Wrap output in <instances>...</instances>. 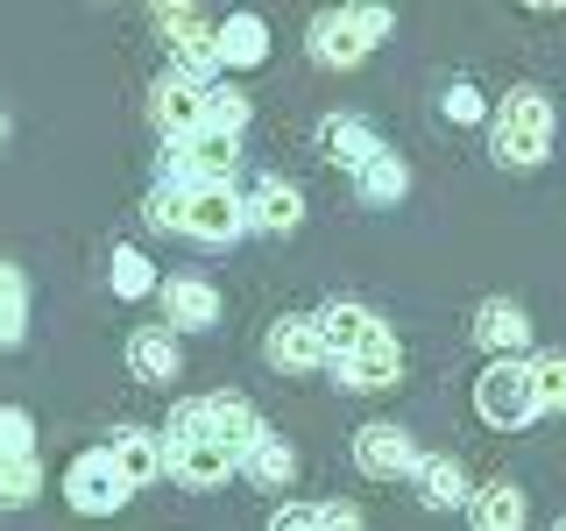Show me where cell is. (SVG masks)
<instances>
[{
	"instance_id": "6da1fadb",
	"label": "cell",
	"mask_w": 566,
	"mask_h": 531,
	"mask_svg": "<svg viewBox=\"0 0 566 531\" xmlns=\"http://www.w3.org/2000/svg\"><path fill=\"white\" fill-rule=\"evenodd\" d=\"M149 227H164V235H191L206 248H227V241L248 235L234 185H170V177L149 191Z\"/></svg>"
},
{
	"instance_id": "7a4b0ae2",
	"label": "cell",
	"mask_w": 566,
	"mask_h": 531,
	"mask_svg": "<svg viewBox=\"0 0 566 531\" xmlns=\"http://www.w3.org/2000/svg\"><path fill=\"white\" fill-rule=\"evenodd\" d=\"M489 149L503 170H538L545 156H553V100L538 93V85H517V93H503L489 121Z\"/></svg>"
},
{
	"instance_id": "3957f363",
	"label": "cell",
	"mask_w": 566,
	"mask_h": 531,
	"mask_svg": "<svg viewBox=\"0 0 566 531\" xmlns=\"http://www.w3.org/2000/svg\"><path fill=\"white\" fill-rule=\"evenodd\" d=\"M164 468L177 475V482H191V489H212V482H227V475H234V454H227L220 433L206 425L199 397L177 404V418H170V433H164Z\"/></svg>"
},
{
	"instance_id": "277c9868",
	"label": "cell",
	"mask_w": 566,
	"mask_h": 531,
	"mask_svg": "<svg viewBox=\"0 0 566 531\" xmlns=\"http://www.w3.org/2000/svg\"><path fill=\"white\" fill-rule=\"evenodd\" d=\"M389 29H397V14H389V8H326L312 22V58L326 64V71H354Z\"/></svg>"
},
{
	"instance_id": "5b68a950",
	"label": "cell",
	"mask_w": 566,
	"mask_h": 531,
	"mask_svg": "<svg viewBox=\"0 0 566 531\" xmlns=\"http://www.w3.org/2000/svg\"><path fill=\"white\" fill-rule=\"evenodd\" d=\"M156 22H164L170 35V71L177 79H191V85H212V71H220V22L199 8H156Z\"/></svg>"
},
{
	"instance_id": "8992f818",
	"label": "cell",
	"mask_w": 566,
	"mask_h": 531,
	"mask_svg": "<svg viewBox=\"0 0 566 531\" xmlns=\"http://www.w3.org/2000/svg\"><path fill=\"white\" fill-rule=\"evenodd\" d=\"M474 412H482L495 433H517V425L538 418V397H531V368L524 362H495L474 383Z\"/></svg>"
},
{
	"instance_id": "52a82bcc",
	"label": "cell",
	"mask_w": 566,
	"mask_h": 531,
	"mask_svg": "<svg viewBox=\"0 0 566 531\" xmlns=\"http://www.w3.org/2000/svg\"><path fill=\"white\" fill-rule=\"evenodd\" d=\"M234 142H241V135H220V128L177 135L170 156H164L170 185H227V177H234Z\"/></svg>"
},
{
	"instance_id": "ba28073f",
	"label": "cell",
	"mask_w": 566,
	"mask_h": 531,
	"mask_svg": "<svg viewBox=\"0 0 566 531\" xmlns=\"http://www.w3.org/2000/svg\"><path fill=\"white\" fill-rule=\"evenodd\" d=\"M64 496H71V510H78V518H114L135 489L114 475V460H106V447H99V454H78V460H71Z\"/></svg>"
},
{
	"instance_id": "9c48e42d",
	"label": "cell",
	"mask_w": 566,
	"mask_h": 531,
	"mask_svg": "<svg viewBox=\"0 0 566 531\" xmlns=\"http://www.w3.org/2000/svg\"><path fill=\"white\" fill-rule=\"evenodd\" d=\"M354 468L376 475V482H397V475H411V468H418L411 433H403V425H389V418L361 425V433H354Z\"/></svg>"
},
{
	"instance_id": "30bf717a",
	"label": "cell",
	"mask_w": 566,
	"mask_h": 531,
	"mask_svg": "<svg viewBox=\"0 0 566 531\" xmlns=\"http://www.w3.org/2000/svg\"><path fill=\"white\" fill-rule=\"evenodd\" d=\"M312 326H318V341H326V362H340V354H354V347L376 341L382 319L368 312V305H354V298H333V305L312 312Z\"/></svg>"
},
{
	"instance_id": "8fae6325",
	"label": "cell",
	"mask_w": 566,
	"mask_h": 531,
	"mask_svg": "<svg viewBox=\"0 0 566 531\" xmlns=\"http://www.w3.org/2000/svg\"><path fill=\"white\" fill-rule=\"evenodd\" d=\"M156 298H164L170 333H206V326H220V291H212L206 277H170V283H156Z\"/></svg>"
},
{
	"instance_id": "7c38bea8",
	"label": "cell",
	"mask_w": 566,
	"mask_h": 531,
	"mask_svg": "<svg viewBox=\"0 0 566 531\" xmlns=\"http://www.w3.org/2000/svg\"><path fill=\"white\" fill-rule=\"evenodd\" d=\"M199 412H206V425H212V433H220V447L234 454V475H241V454L255 447V439L270 433V425H262V418H255V404H248V397H234V389H220V397H199Z\"/></svg>"
},
{
	"instance_id": "4fadbf2b",
	"label": "cell",
	"mask_w": 566,
	"mask_h": 531,
	"mask_svg": "<svg viewBox=\"0 0 566 531\" xmlns=\"http://www.w3.org/2000/svg\"><path fill=\"white\" fill-rule=\"evenodd\" d=\"M333 368H340V383L347 389H389V383H397L403 376V347H397V333H376V341H368V347H354V354H340V362H333Z\"/></svg>"
},
{
	"instance_id": "5bb4252c",
	"label": "cell",
	"mask_w": 566,
	"mask_h": 531,
	"mask_svg": "<svg viewBox=\"0 0 566 531\" xmlns=\"http://www.w3.org/2000/svg\"><path fill=\"white\" fill-rule=\"evenodd\" d=\"M270 362L276 368H291V376H305V368L326 362V341H318V326H312V312H283L276 326H270Z\"/></svg>"
},
{
	"instance_id": "9a60e30c",
	"label": "cell",
	"mask_w": 566,
	"mask_h": 531,
	"mask_svg": "<svg viewBox=\"0 0 566 531\" xmlns=\"http://www.w3.org/2000/svg\"><path fill=\"white\" fill-rule=\"evenodd\" d=\"M241 220L255 227V235H291V227L305 220V199H297L283 177H262V185L241 199Z\"/></svg>"
},
{
	"instance_id": "2e32d148",
	"label": "cell",
	"mask_w": 566,
	"mask_h": 531,
	"mask_svg": "<svg viewBox=\"0 0 566 531\" xmlns=\"http://www.w3.org/2000/svg\"><path fill=\"white\" fill-rule=\"evenodd\" d=\"M106 460H114V475L128 489H142V482H156V475H164V439L142 433V425H120V433L106 439Z\"/></svg>"
},
{
	"instance_id": "e0dca14e",
	"label": "cell",
	"mask_w": 566,
	"mask_h": 531,
	"mask_svg": "<svg viewBox=\"0 0 566 531\" xmlns=\"http://www.w3.org/2000/svg\"><path fill=\"white\" fill-rule=\"evenodd\" d=\"M474 341H482L489 354H524L531 347V319H524V305H510V298H489L482 312H474Z\"/></svg>"
},
{
	"instance_id": "ac0fdd59",
	"label": "cell",
	"mask_w": 566,
	"mask_h": 531,
	"mask_svg": "<svg viewBox=\"0 0 566 531\" xmlns=\"http://www.w3.org/2000/svg\"><path fill=\"white\" fill-rule=\"evenodd\" d=\"M156 128H164L170 142L177 135H191V128H206V85H191V79H170L156 85Z\"/></svg>"
},
{
	"instance_id": "d6986e66",
	"label": "cell",
	"mask_w": 566,
	"mask_h": 531,
	"mask_svg": "<svg viewBox=\"0 0 566 531\" xmlns=\"http://www.w3.org/2000/svg\"><path fill=\"white\" fill-rule=\"evenodd\" d=\"M411 482H418V503H432V510H453V503H468V468H460L453 454H418Z\"/></svg>"
},
{
	"instance_id": "ffe728a7",
	"label": "cell",
	"mask_w": 566,
	"mask_h": 531,
	"mask_svg": "<svg viewBox=\"0 0 566 531\" xmlns=\"http://www.w3.org/2000/svg\"><path fill=\"white\" fill-rule=\"evenodd\" d=\"M241 475H248V482H262V489H291L297 482V447L283 433H262L255 447L241 454Z\"/></svg>"
},
{
	"instance_id": "44dd1931",
	"label": "cell",
	"mask_w": 566,
	"mask_h": 531,
	"mask_svg": "<svg viewBox=\"0 0 566 531\" xmlns=\"http://www.w3.org/2000/svg\"><path fill=\"white\" fill-rule=\"evenodd\" d=\"M128 368H135L142 383H177V368H185V354H177L170 326H142L135 341H128Z\"/></svg>"
},
{
	"instance_id": "7402d4cb",
	"label": "cell",
	"mask_w": 566,
	"mask_h": 531,
	"mask_svg": "<svg viewBox=\"0 0 566 531\" xmlns=\"http://www.w3.org/2000/svg\"><path fill=\"white\" fill-rule=\"evenodd\" d=\"M212 50H220V64H234V71L262 64V58H270V22H262V14H227Z\"/></svg>"
},
{
	"instance_id": "603a6c76",
	"label": "cell",
	"mask_w": 566,
	"mask_h": 531,
	"mask_svg": "<svg viewBox=\"0 0 566 531\" xmlns=\"http://www.w3.org/2000/svg\"><path fill=\"white\" fill-rule=\"evenodd\" d=\"M468 518L474 531H524V489L517 482H489L468 496Z\"/></svg>"
},
{
	"instance_id": "cb8c5ba5",
	"label": "cell",
	"mask_w": 566,
	"mask_h": 531,
	"mask_svg": "<svg viewBox=\"0 0 566 531\" xmlns=\"http://www.w3.org/2000/svg\"><path fill=\"white\" fill-rule=\"evenodd\" d=\"M326 149L340 156L347 170H361V164H376V156H382V135L368 128V121H354V114H333L326 121Z\"/></svg>"
},
{
	"instance_id": "d4e9b609",
	"label": "cell",
	"mask_w": 566,
	"mask_h": 531,
	"mask_svg": "<svg viewBox=\"0 0 566 531\" xmlns=\"http://www.w3.org/2000/svg\"><path fill=\"white\" fill-rule=\"evenodd\" d=\"M22 333H29V277L0 256V354L22 347Z\"/></svg>"
},
{
	"instance_id": "484cf974",
	"label": "cell",
	"mask_w": 566,
	"mask_h": 531,
	"mask_svg": "<svg viewBox=\"0 0 566 531\" xmlns=\"http://www.w3.org/2000/svg\"><path fill=\"white\" fill-rule=\"evenodd\" d=\"M354 185H361V199H368V206H397L403 191H411V164L382 149L376 164H361V170H354Z\"/></svg>"
},
{
	"instance_id": "4316f807",
	"label": "cell",
	"mask_w": 566,
	"mask_h": 531,
	"mask_svg": "<svg viewBox=\"0 0 566 531\" xmlns=\"http://www.w3.org/2000/svg\"><path fill=\"white\" fill-rule=\"evenodd\" d=\"M43 496V460L22 454V460H0V510H29Z\"/></svg>"
},
{
	"instance_id": "83f0119b",
	"label": "cell",
	"mask_w": 566,
	"mask_h": 531,
	"mask_svg": "<svg viewBox=\"0 0 566 531\" xmlns=\"http://www.w3.org/2000/svg\"><path fill=\"white\" fill-rule=\"evenodd\" d=\"M106 270H114V291L120 298H149L156 291V262L142 256V248H114V262H106Z\"/></svg>"
},
{
	"instance_id": "f1b7e54d",
	"label": "cell",
	"mask_w": 566,
	"mask_h": 531,
	"mask_svg": "<svg viewBox=\"0 0 566 531\" xmlns=\"http://www.w3.org/2000/svg\"><path fill=\"white\" fill-rule=\"evenodd\" d=\"M531 368V397H538V412H566V354H538Z\"/></svg>"
},
{
	"instance_id": "f546056e",
	"label": "cell",
	"mask_w": 566,
	"mask_h": 531,
	"mask_svg": "<svg viewBox=\"0 0 566 531\" xmlns=\"http://www.w3.org/2000/svg\"><path fill=\"white\" fill-rule=\"evenodd\" d=\"M206 128H220V135L248 128V100L234 93V85H206Z\"/></svg>"
},
{
	"instance_id": "4dcf8cb0",
	"label": "cell",
	"mask_w": 566,
	"mask_h": 531,
	"mask_svg": "<svg viewBox=\"0 0 566 531\" xmlns=\"http://www.w3.org/2000/svg\"><path fill=\"white\" fill-rule=\"evenodd\" d=\"M22 454H35V418L22 404H0V460H22Z\"/></svg>"
},
{
	"instance_id": "1f68e13d",
	"label": "cell",
	"mask_w": 566,
	"mask_h": 531,
	"mask_svg": "<svg viewBox=\"0 0 566 531\" xmlns=\"http://www.w3.org/2000/svg\"><path fill=\"white\" fill-rule=\"evenodd\" d=\"M270 531H318V510H305V503H283L276 518H270Z\"/></svg>"
},
{
	"instance_id": "d6a6232c",
	"label": "cell",
	"mask_w": 566,
	"mask_h": 531,
	"mask_svg": "<svg viewBox=\"0 0 566 531\" xmlns=\"http://www.w3.org/2000/svg\"><path fill=\"white\" fill-rule=\"evenodd\" d=\"M447 114L453 121H482V93H474V85H453V93H447Z\"/></svg>"
},
{
	"instance_id": "836d02e7",
	"label": "cell",
	"mask_w": 566,
	"mask_h": 531,
	"mask_svg": "<svg viewBox=\"0 0 566 531\" xmlns=\"http://www.w3.org/2000/svg\"><path fill=\"white\" fill-rule=\"evenodd\" d=\"M318 531H361V510H354V503H326V510H318Z\"/></svg>"
},
{
	"instance_id": "e575fe53",
	"label": "cell",
	"mask_w": 566,
	"mask_h": 531,
	"mask_svg": "<svg viewBox=\"0 0 566 531\" xmlns=\"http://www.w3.org/2000/svg\"><path fill=\"white\" fill-rule=\"evenodd\" d=\"M0 142H8V114H0Z\"/></svg>"
},
{
	"instance_id": "d590c367",
	"label": "cell",
	"mask_w": 566,
	"mask_h": 531,
	"mask_svg": "<svg viewBox=\"0 0 566 531\" xmlns=\"http://www.w3.org/2000/svg\"><path fill=\"white\" fill-rule=\"evenodd\" d=\"M553 531H566V518H559V524H553Z\"/></svg>"
}]
</instances>
